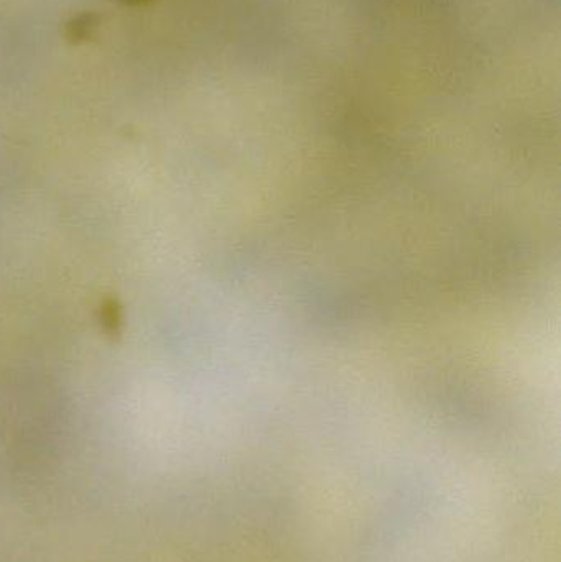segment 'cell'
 Instances as JSON below:
<instances>
[{
    "label": "cell",
    "instance_id": "obj_1",
    "mask_svg": "<svg viewBox=\"0 0 561 562\" xmlns=\"http://www.w3.org/2000/svg\"><path fill=\"white\" fill-rule=\"evenodd\" d=\"M96 25V15H86L78 16L75 22L69 23V35L72 38H86L91 33V30L94 29Z\"/></svg>",
    "mask_w": 561,
    "mask_h": 562
},
{
    "label": "cell",
    "instance_id": "obj_2",
    "mask_svg": "<svg viewBox=\"0 0 561 562\" xmlns=\"http://www.w3.org/2000/svg\"><path fill=\"white\" fill-rule=\"evenodd\" d=\"M121 2H125V3H138V2H145V0H121Z\"/></svg>",
    "mask_w": 561,
    "mask_h": 562
}]
</instances>
